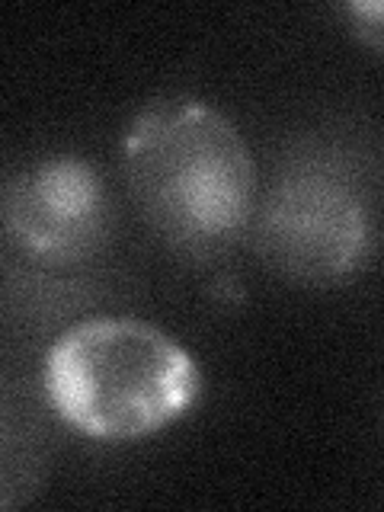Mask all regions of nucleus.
Returning a JSON list of instances; mask_svg holds the SVG:
<instances>
[{
	"label": "nucleus",
	"mask_w": 384,
	"mask_h": 512,
	"mask_svg": "<svg viewBox=\"0 0 384 512\" xmlns=\"http://www.w3.org/2000/svg\"><path fill=\"white\" fill-rule=\"evenodd\" d=\"M122 173L160 244L189 263L228 256L253 221L256 173L237 125L196 96H160L132 119Z\"/></svg>",
	"instance_id": "obj_1"
},
{
	"label": "nucleus",
	"mask_w": 384,
	"mask_h": 512,
	"mask_svg": "<svg viewBox=\"0 0 384 512\" xmlns=\"http://www.w3.org/2000/svg\"><path fill=\"white\" fill-rule=\"evenodd\" d=\"M42 391L71 429L135 442L180 420L202 394V375L164 330L132 317H93L48 346Z\"/></svg>",
	"instance_id": "obj_2"
},
{
	"label": "nucleus",
	"mask_w": 384,
	"mask_h": 512,
	"mask_svg": "<svg viewBox=\"0 0 384 512\" xmlns=\"http://www.w3.org/2000/svg\"><path fill=\"white\" fill-rule=\"evenodd\" d=\"M253 215L256 250L276 276L340 285L375 256V173L333 144H301L276 167Z\"/></svg>",
	"instance_id": "obj_3"
},
{
	"label": "nucleus",
	"mask_w": 384,
	"mask_h": 512,
	"mask_svg": "<svg viewBox=\"0 0 384 512\" xmlns=\"http://www.w3.org/2000/svg\"><path fill=\"white\" fill-rule=\"evenodd\" d=\"M4 224L23 253L52 266H77L116 231V202L90 160L55 154L26 167L7 189Z\"/></svg>",
	"instance_id": "obj_4"
},
{
	"label": "nucleus",
	"mask_w": 384,
	"mask_h": 512,
	"mask_svg": "<svg viewBox=\"0 0 384 512\" xmlns=\"http://www.w3.org/2000/svg\"><path fill=\"white\" fill-rule=\"evenodd\" d=\"M45 391L0 372V509L36 500L52 468V423Z\"/></svg>",
	"instance_id": "obj_5"
},
{
	"label": "nucleus",
	"mask_w": 384,
	"mask_h": 512,
	"mask_svg": "<svg viewBox=\"0 0 384 512\" xmlns=\"http://www.w3.org/2000/svg\"><path fill=\"white\" fill-rule=\"evenodd\" d=\"M346 20L352 32L365 42L372 52H381V4L378 0H356V4L346 7Z\"/></svg>",
	"instance_id": "obj_6"
}]
</instances>
